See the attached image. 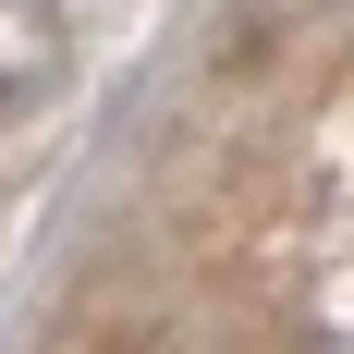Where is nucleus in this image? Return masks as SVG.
<instances>
[{"mask_svg":"<svg viewBox=\"0 0 354 354\" xmlns=\"http://www.w3.org/2000/svg\"><path fill=\"white\" fill-rule=\"evenodd\" d=\"M62 62H73V37L49 0H0V122H25V110L62 98Z\"/></svg>","mask_w":354,"mask_h":354,"instance_id":"nucleus-1","label":"nucleus"}]
</instances>
